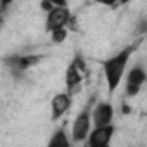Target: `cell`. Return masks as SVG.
<instances>
[{"mask_svg":"<svg viewBox=\"0 0 147 147\" xmlns=\"http://www.w3.org/2000/svg\"><path fill=\"white\" fill-rule=\"evenodd\" d=\"M135 50H137V43L126 45L125 49H121L113 57H109V59H106L102 62V71H104V78H106L109 94H113V92H116L119 88V85H121V82L125 78L128 62H130L131 55L135 54Z\"/></svg>","mask_w":147,"mask_h":147,"instance_id":"obj_1","label":"cell"},{"mask_svg":"<svg viewBox=\"0 0 147 147\" xmlns=\"http://www.w3.org/2000/svg\"><path fill=\"white\" fill-rule=\"evenodd\" d=\"M95 104V99L90 97L87 100V104L83 106V109L75 116L71 123V131H69V138L71 144H85L87 135L92 128V107Z\"/></svg>","mask_w":147,"mask_h":147,"instance_id":"obj_2","label":"cell"},{"mask_svg":"<svg viewBox=\"0 0 147 147\" xmlns=\"http://www.w3.org/2000/svg\"><path fill=\"white\" fill-rule=\"evenodd\" d=\"M83 69H85V62L82 55H76L73 59V62L67 66L66 69V92L73 97L82 92V85H83Z\"/></svg>","mask_w":147,"mask_h":147,"instance_id":"obj_3","label":"cell"},{"mask_svg":"<svg viewBox=\"0 0 147 147\" xmlns=\"http://www.w3.org/2000/svg\"><path fill=\"white\" fill-rule=\"evenodd\" d=\"M69 23H71V11L67 5L52 7L50 11H47V16H45V31L50 33L59 28H67Z\"/></svg>","mask_w":147,"mask_h":147,"instance_id":"obj_4","label":"cell"},{"mask_svg":"<svg viewBox=\"0 0 147 147\" xmlns=\"http://www.w3.org/2000/svg\"><path fill=\"white\" fill-rule=\"evenodd\" d=\"M114 133H116V128H114L113 123L102 125V126H92L88 135H87L85 144L88 147H106V145L111 144Z\"/></svg>","mask_w":147,"mask_h":147,"instance_id":"obj_5","label":"cell"},{"mask_svg":"<svg viewBox=\"0 0 147 147\" xmlns=\"http://www.w3.org/2000/svg\"><path fill=\"white\" fill-rule=\"evenodd\" d=\"M145 69L142 64H137L133 66L130 71H128V75L125 78V92H126V97H135L138 95V92L142 90L144 83H145Z\"/></svg>","mask_w":147,"mask_h":147,"instance_id":"obj_6","label":"cell"},{"mask_svg":"<svg viewBox=\"0 0 147 147\" xmlns=\"http://www.w3.org/2000/svg\"><path fill=\"white\" fill-rule=\"evenodd\" d=\"M73 106V97L67 94V92H59L52 97L50 100V118L52 121H57L61 119Z\"/></svg>","mask_w":147,"mask_h":147,"instance_id":"obj_7","label":"cell"},{"mask_svg":"<svg viewBox=\"0 0 147 147\" xmlns=\"http://www.w3.org/2000/svg\"><path fill=\"white\" fill-rule=\"evenodd\" d=\"M114 118V109L109 102H97L92 107V126H102L113 123Z\"/></svg>","mask_w":147,"mask_h":147,"instance_id":"obj_8","label":"cell"},{"mask_svg":"<svg viewBox=\"0 0 147 147\" xmlns=\"http://www.w3.org/2000/svg\"><path fill=\"white\" fill-rule=\"evenodd\" d=\"M49 145H54V147H69L71 145V138H69V133L66 131L64 126H59L54 135L50 137L49 140Z\"/></svg>","mask_w":147,"mask_h":147,"instance_id":"obj_9","label":"cell"},{"mask_svg":"<svg viewBox=\"0 0 147 147\" xmlns=\"http://www.w3.org/2000/svg\"><path fill=\"white\" fill-rule=\"evenodd\" d=\"M36 62H38V57H35V55H18V57L12 59V66L18 67V69H21V71L28 69L30 66H33Z\"/></svg>","mask_w":147,"mask_h":147,"instance_id":"obj_10","label":"cell"},{"mask_svg":"<svg viewBox=\"0 0 147 147\" xmlns=\"http://www.w3.org/2000/svg\"><path fill=\"white\" fill-rule=\"evenodd\" d=\"M50 38H52V42L54 43H61V42H64L66 38H67V30L66 28H59V30H54V31H50Z\"/></svg>","mask_w":147,"mask_h":147,"instance_id":"obj_11","label":"cell"},{"mask_svg":"<svg viewBox=\"0 0 147 147\" xmlns=\"http://www.w3.org/2000/svg\"><path fill=\"white\" fill-rule=\"evenodd\" d=\"M94 2H97V4H100V5L113 7V5H116V4H118V0H94Z\"/></svg>","mask_w":147,"mask_h":147,"instance_id":"obj_12","label":"cell"},{"mask_svg":"<svg viewBox=\"0 0 147 147\" xmlns=\"http://www.w3.org/2000/svg\"><path fill=\"white\" fill-rule=\"evenodd\" d=\"M14 2H16V0H0V7H2V11L5 12V11H7Z\"/></svg>","mask_w":147,"mask_h":147,"instance_id":"obj_13","label":"cell"},{"mask_svg":"<svg viewBox=\"0 0 147 147\" xmlns=\"http://www.w3.org/2000/svg\"><path fill=\"white\" fill-rule=\"evenodd\" d=\"M47 2H49L52 7H57V5H67V0H47Z\"/></svg>","mask_w":147,"mask_h":147,"instance_id":"obj_14","label":"cell"},{"mask_svg":"<svg viewBox=\"0 0 147 147\" xmlns=\"http://www.w3.org/2000/svg\"><path fill=\"white\" fill-rule=\"evenodd\" d=\"M2 23H4V11L0 7V28H2Z\"/></svg>","mask_w":147,"mask_h":147,"instance_id":"obj_15","label":"cell"},{"mask_svg":"<svg viewBox=\"0 0 147 147\" xmlns=\"http://www.w3.org/2000/svg\"><path fill=\"white\" fill-rule=\"evenodd\" d=\"M128 0H118V4H126Z\"/></svg>","mask_w":147,"mask_h":147,"instance_id":"obj_16","label":"cell"}]
</instances>
